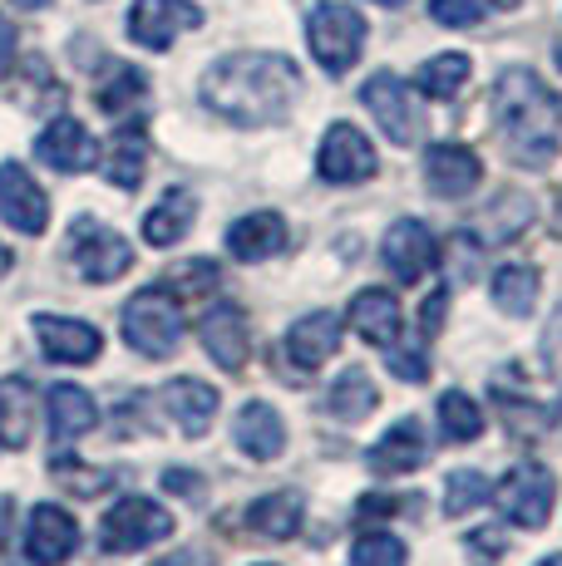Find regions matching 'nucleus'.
I'll list each match as a JSON object with an SVG mask.
<instances>
[{
    "label": "nucleus",
    "instance_id": "17",
    "mask_svg": "<svg viewBox=\"0 0 562 566\" xmlns=\"http://www.w3.org/2000/svg\"><path fill=\"white\" fill-rule=\"evenodd\" d=\"M35 158L45 163V168H55V172H84V168H94L100 148H94L90 128H84L80 118L60 114L55 124H50L45 134L35 138Z\"/></svg>",
    "mask_w": 562,
    "mask_h": 566
},
{
    "label": "nucleus",
    "instance_id": "27",
    "mask_svg": "<svg viewBox=\"0 0 562 566\" xmlns=\"http://www.w3.org/2000/svg\"><path fill=\"white\" fill-rule=\"evenodd\" d=\"M301 517H306V503H301V493H267V497H257V503L247 507V527H252L257 537H267V542L296 537Z\"/></svg>",
    "mask_w": 562,
    "mask_h": 566
},
{
    "label": "nucleus",
    "instance_id": "39",
    "mask_svg": "<svg viewBox=\"0 0 562 566\" xmlns=\"http://www.w3.org/2000/svg\"><path fill=\"white\" fill-rule=\"evenodd\" d=\"M173 286H178V296H208V291H218V281H222V271H218V261H208V256H192V261H183L178 271H173Z\"/></svg>",
    "mask_w": 562,
    "mask_h": 566
},
{
    "label": "nucleus",
    "instance_id": "51",
    "mask_svg": "<svg viewBox=\"0 0 562 566\" xmlns=\"http://www.w3.org/2000/svg\"><path fill=\"white\" fill-rule=\"evenodd\" d=\"M553 60H558V70H562V40H558V50H553Z\"/></svg>",
    "mask_w": 562,
    "mask_h": 566
},
{
    "label": "nucleus",
    "instance_id": "36",
    "mask_svg": "<svg viewBox=\"0 0 562 566\" xmlns=\"http://www.w3.org/2000/svg\"><path fill=\"white\" fill-rule=\"evenodd\" d=\"M50 473L60 478L64 488H70L74 497H100L104 488L114 483V473H104V468H84L74 453H55V463H50Z\"/></svg>",
    "mask_w": 562,
    "mask_h": 566
},
{
    "label": "nucleus",
    "instance_id": "15",
    "mask_svg": "<svg viewBox=\"0 0 562 566\" xmlns=\"http://www.w3.org/2000/svg\"><path fill=\"white\" fill-rule=\"evenodd\" d=\"M381 256H385V266H391L395 281L415 286V281H425L429 271H435V237H429L425 222L405 217V222H395L391 232H385Z\"/></svg>",
    "mask_w": 562,
    "mask_h": 566
},
{
    "label": "nucleus",
    "instance_id": "49",
    "mask_svg": "<svg viewBox=\"0 0 562 566\" xmlns=\"http://www.w3.org/2000/svg\"><path fill=\"white\" fill-rule=\"evenodd\" d=\"M20 10H50V0H15Z\"/></svg>",
    "mask_w": 562,
    "mask_h": 566
},
{
    "label": "nucleus",
    "instance_id": "6",
    "mask_svg": "<svg viewBox=\"0 0 562 566\" xmlns=\"http://www.w3.org/2000/svg\"><path fill=\"white\" fill-rule=\"evenodd\" d=\"M173 532V513L158 507L154 497H118V503L104 513L100 522V547L124 557V552H138V547H154Z\"/></svg>",
    "mask_w": 562,
    "mask_h": 566
},
{
    "label": "nucleus",
    "instance_id": "38",
    "mask_svg": "<svg viewBox=\"0 0 562 566\" xmlns=\"http://www.w3.org/2000/svg\"><path fill=\"white\" fill-rule=\"evenodd\" d=\"M405 562H409L405 542L391 537V532H365L351 547V566H405Z\"/></svg>",
    "mask_w": 562,
    "mask_h": 566
},
{
    "label": "nucleus",
    "instance_id": "33",
    "mask_svg": "<svg viewBox=\"0 0 562 566\" xmlns=\"http://www.w3.org/2000/svg\"><path fill=\"white\" fill-rule=\"evenodd\" d=\"M439 429H445L449 443H473L483 433V413L469 395L449 389V395H439Z\"/></svg>",
    "mask_w": 562,
    "mask_h": 566
},
{
    "label": "nucleus",
    "instance_id": "14",
    "mask_svg": "<svg viewBox=\"0 0 562 566\" xmlns=\"http://www.w3.org/2000/svg\"><path fill=\"white\" fill-rule=\"evenodd\" d=\"M35 340L40 355L55 365H90L104 350V335L90 321H70V315H35Z\"/></svg>",
    "mask_w": 562,
    "mask_h": 566
},
{
    "label": "nucleus",
    "instance_id": "32",
    "mask_svg": "<svg viewBox=\"0 0 562 566\" xmlns=\"http://www.w3.org/2000/svg\"><path fill=\"white\" fill-rule=\"evenodd\" d=\"M144 94H148L144 70H134V64H110V80L94 90V104H100L104 114H124V108H134Z\"/></svg>",
    "mask_w": 562,
    "mask_h": 566
},
{
    "label": "nucleus",
    "instance_id": "52",
    "mask_svg": "<svg viewBox=\"0 0 562 566\" xmlns=\"http://www.w3.org/2000/svg\"><path fill=\"white\" fill-rule=\"evenodd\" d=\"M375 6H405V0H375Z\"/></svg>",
    "mask_w": 562,
    "mask_h": 566
},
{
    "label": "nucleus",
    "instance_id": "18",
    "mask_svg": "<svg viewBox=\"0 0 562 566\" xmlns=\"http://www.w3.org/2000/svg\"><path fill=\"white\" fill-rule=\"evenodd\" d=\"M336 345H341V315L336 311H311L287 331V355H291V365H296V375L321 369L331 355H336Z\"/></svg>",
    "mask_w": 562,
    "mask_h": 566
},
{
    "label": "nucleus",
    "instance_id": "50",
    "mask_svg": "<svg viewBox=\"0 0 562 566\" xmlns=\"http://www.w3.org/2000/svg\"><path fill=\"white\" fill-rule=\"evenodd\" d=\"M538 566H562V552H558V557H543V562H538Z\"/></svg>",
    "mask_w": 562,
    "mask_h": 566
},
{
    "label": "nucleus",
    "instance_id": "41",
    "mask_svg": "<svg viewBox=\"0 0 562 566\" xmlns=\"http://www.w3.org/2000/svg\"><path fill=\"white\" fill-rule=\"evenodd\" d=\"M543 365L553 379H562V306L553 311V321H548V331H543Z\"/></svg>",
    "mask_w": 562,
    "mask_h": 566
},
{
    "label": "nucleus",
    "instance_id": "1",
    "mask_svg": "<svg viewBox=\"0 0 562 566\" xmlns=\"http://www.w3.org/2000/svg\"><path fill=\"white\" fill-rule=\"evenodd\" d=\"M301 94V70L287 54L242 50L202 74V104L237 128H267L291 114Z\"/></svg>",
    "mask_w": 562,
    "mask_h": 566
},
{
    "label": "nucleus",
    "instance_id": "40",
    "mask_svg": "<svg viewBox=\"0 0 562 566\" xmlns=\"http://www.w3.org/2000/svg\"><path fill=\"white\" fill-rule=\"evenodd\" d=\"M385 365H391L395 379H405V385H425L429 379V355L425 345H385Z\"/></svg>",
    "mask_w": 562,
    "mask_h": 566
},
{
    "label": "nucleus",
    "instance_id": "21",
    "mask_svg": "<svg viewBox=\"0 0 562 566\" xmlns=\"http://www.w3.org/2000/svg\"><path fill=\"white\" fill-rule=\"evenodd\" d=\"M425 449H429L425 423H419V419H399L395 429L385 433L371 453H365V463H371V473H381V478H399V473H415V468L425 463Z\"/></svg>",
    "mask_w": 562,
    "mask_h": 566
},
{
    "label": "nucleus",
    "instance_id": "30",
    "mask_svg": "<svg viewBox=\"0 0 562 566\" xmlns=\"http://www.w3.org/2000/svg\"><path fill=\"white\" fill-rule=\"evenodd\" d=\"M538 286H543L538 266H518V261H508V266L493 271V301H499V311H508V315H528V311H533Z\"/></svg>",
    "mask_w": 562,
    "mask_h": 566
},
{
    "label": "nucleus",
    "instance_id": "43",
    "mask_svg": "<svg viewBox=\"0 0 562 566\" xmlns=\"http://www.w3.org/2000/svg\"><path fill=\"white\" fill-rule=\"evenodd\" d=\"M445 306H449V286L429 291L425 315H419V335H439V321H445Z\"/></svg>",
    "mask_w": 562,
    "mask_h": 566
},
{
    "label": "nucleus",
    "instance_id": "46",
    "mask_svg": "<svg viewBox=\"0 0 562 566\" xmlns=\"http://www.w3.org/2000/svg\"><path fill=\"white\" fill-rule=\"evenodd\" d=\"M469 547H473V552H479V557H503V547H508V542L499 537V532L479 527V532H469Z\"/></svg>",
    "mask_w": 562,
    "mask_h": 566
},
{
    "label": "nucleus",
    "instance_id": "48",
    "mask_svg": "<svg viewBox=\"0 0 562 566\" xmlns=\"http://www.w3.org/2000/svg\"><path fill=\"white\" fill-rule=\"evenodd\" d=\"M10 266H15V256H10V247H6V242H0V276H6V271H10Z\"/></svg>",
    "mask_w": 562,
    "mask_h": 566
},
{
    "label": "nucleus",
    "instance_id": "4",
    "mask_svg": "<svg viewBox=\"0 0 562 566\" xmlns=\"http://www.w3.org/2000/svg\"><path fill=\"white\" fill-rule=\"evenodd\" d=\"M306 45L321 70L341 80L365 50V15L355 6H345V0H321L306 15Z\"/></svg>",
    "mask_w": 562,
    "mask_h": 566
},
{
    "label": "nucleus",
    "instance_id": "44",
    "mask_svg": "<svg viewBox=\"0 0 562 566\" xmlns=\"http://www.w3.org/2000/svg\"><path fill=\"white\" fill-rule=\"evenodd\" d=\"M164 488H168V493H188L192 503L202 497V478L188 473V468H168V473H164Z\"/></svg>",
    "mask_w": 562,
    "mask_h": 566
},
{
    "label": "nucleus",
    "instance_id": "16",
    "mask_svg": "<svg viewBox=\"0 0 562 566\" xmlns=\"http://www.w3.org/2000/svg\"><path fill=\"white\" fill-rule=\"evenodd\" d=\"M483 178V163L464 144H435L425 154V182L435 198H469Z\"/></svg>",
    "mask_w": 562,
    "mask_h": 566
},
{
    "label": "nucleus",
    "instance_id": "45",
    "mask_svg": "<svg viewBox=\"0 0 562 566\" xmlns=\"http://www.w3.org/2000/svg\"><path fill=\"white\" fill-rule=\"evenodd\" d=\"M15 45H20L15 25H10V15H0V80H6L10 64H15Z\"/></svg>",
    "mask_w": 562,
    "mask_h": 566
},
{
    "label": "nucleus",
    "instance_id": "8",
    "mask_svg": "<svg viewBox=\"0 0 562 566\" xmlns=\"http://www.w3.org/2000/svg\"><path fill=\"white\" fill-rule=\"evenodd\" d=\"M553 497H558L553 473L533 459L508 468L503 483L493 488V503H499V513L513 522V527H543V522L553 517Z\"/></svg>",
    "mask_w": 562,
    "mask_h": 566
},
{
    "label": "nucleus",
    "instance_id": "26",
    "mask_svg": "<svg viewBox=\"0 0 562 566\" xmlns=\"http://www.w3.org/2000/svg\"><path fill=\"white\" fill-rule=\"evenodd\" d=\"M45 405H50V433H55L60 443L84 439V433L100 423V405H94L80 385H55Z\"/></svg>",
    "mask_w": 562,
    "mask_h": 566
},
{
    "label": "nucleus",
    "instance_id": "5",
    "mask_svg": "<svg viewBox=\"0 0 562 566\" xmlns=\"http://www.w3.org/2000/svg\"><path fill=\"white\" fill-rule=\"evenodd\" d=\"M64 261H70L84 281L110 286V281H118L134 266V247H128L114 227L94 222V217H80V222L70 227V237H64Z\"/></svg>",
    "mask_w": 562,
    "mask_h": 566
},
{
    "label": "nucleus",
    "instance_id": "25",
    "mask_svg": "<svg viewBox=\"0 0 562 566\" xmlns=\"http://www.w3.org/2000/svg\"><path fill=\"white\" fill-rule=\"evenodd\" d=\"M104 178L114 182V188H138L144 182V168H148V138L138 124H124L118 134L110 138V148H104L100 158Z\"/></svg>",
    "mask_w": 562,
    "mask_h": 566
},
{
    "label": "nucleus",
    "instance_id": "37",
    "mask_svg": "<svg viewBox=\"0 0 562 566\" xmlns=\"http://www.w3.org/2000/svg\"><path fill=\"white\" fill-rule=\"evenodd\" d=\"M483 503H489V478L469 473V468H464V473H449V483H445V513L449 517H464Z\"/></svg>",
    "mask_w": 562,
    "mask_h": 566
},
{
    "label": "nucleus",
    "instance_id": "7",
    "mask_svg": "<svg viewBox=\"0 0 562 566\" xmlns=\"http://www.w3.org/2000/svg\"><path fill=\"white\" fill-rule=\"evenodd\" d=\"M361 104L375 114V124L385 128L391 144H399V148L419 144V134H425V114H419V104H415V90H409L399 74H391V70L371 74V80L361 84Z\"/></svg>",
    "mask_w": 562,
    "mask_h": 566
},
{
    "label": "nucleus",
    "instance_id": "11",
    "mask_svg": "<svg viewBox=\"0 0 562 566\" xmlns=\"http://www.w3.org/2000/svg\"><path fill=\"white\" fill-rule=\"evenodd\" d=\"M198 340L202 350L218 360V369H242L252 355V331H247V311L237 301H218L202 311L198 321Z\"/></svg>",
    "mask_w": 562,
    "mask_h": 566
},
{
    "label": "nucleus",
    "instance_id": "53",
    "mask_svg": "<svg viewBox=\"0 0 562 566\" xmlns=\"http://www.w3.org/2000/svg\"><path fill=\"white\" fill-rule=\"evenodd\" d=\"M558 232H562V207H558Z\"/></svg>",
    "mask_w": 562,
    "mask_h": 566
},
{
    "label": "nucleus",
    "instance_id": "19",
    "mask_svg": "<svg viewBox=\"0 0 562 566\" xmlns=\"http://www.w3.org/2000/svg\"><path fill=\"white\" fill-rule=\"evenodd\" d=\"M164 409H168V419L178 423L188 439H198V433H208V423H212V413H218V389L208 385V379H192V375H183V379H168L164 385Z\"/></svg>",
    "mask_w": 562,
    "mask_h": 566
},
{
    "label": "nucleus",
    "instance_id": "29",
    "mask_svg": "<svg viewBox=\"0 0 562 566\" xmlns=\"http://www.w3.org/2000/svg\"><path fill=\"white\" fill-rule=\"evenodd\" d=\"M35 413H30V379L6 375L0 379V449H25L30 429H35Z\"/></svg>",
    "mask_w": 562,
    "mask_h": 566
},
{
    "label": "nucleus",
    "instance_id": "9",
    "mask_svg": "<svg viewBox=\"0 0 562 566\" xmlns=\"http://www.w3.org/2000/svg\"><path fill=\"white\" fill-rule=\"evenodd\" d=\"M381 158H375V144L361 134L355 124H331L326 138H321V154H316V172L336 188H351V182L375 178Z\"/></svg>",
    "mask_w": 562,
    "mask_h": 566
},
{
    "label": "nucleus",
    "instance_id": "3",
    "mask_svg": "<svg viewBox=\"0 0 562 566\" xmlns=\"http://www.w3.org/2000/svg\"><path fill=\"white\" fill-rule=\"evenodd\" d=\"M118 325H124V340L134 345L138 355H148V360H168L183 345V306L158 286L128 296Z\"/></svg>",
    "mask_w": 562,
    "mask_h": 566
},
{
    "label": "nucleus",
    "instance_id": "10",
    "mask_svg": "<svg viewBox=\"0 0 562 566\" xmlns=\"http://www.w3.org/2000/svg\"><path fill=\"white\" fill-rule=\"evenodd\" d=\"M202 10L192 0H134L128 10V35L144 50H168L183 30H198Z\"/></svg>",
    "mask_w": 562,
    "mask_h": 566
},
{
    "label": "nucleus",
    "instance_id": "34",
    "mask_svg": "<svg viewBox=\"0 0 562 566\" xmlns=\"http://www.w3.org/2000/svg\"><path fill=\"white\" fill-rule=\"evenodd\" d=\"M479 222H483V237H489V242H508V237H518L528 222H533V198H523V192H503Z\"/></svg>",
    "mask_w": 562,
    "mask_h": 566
},
{
    "label": "nucleus",
    "instance_id": "35",
    "mask_svg": "<svg viewBox=\"0 0 562 566\" xmlns=\"http://www.w3.org/2000/svg\"><path fill=\"white\" fill-rule=\"evenodd\" d=\"M518 0H429V15L449 30H469V25H483L493 10H513Z\"/></svg>",
    "mask_w": 562,
    "mask_h": 566
},
{
    "label": "nucleus",
    "instance_id": "12",
    "mask_svg": "<svg viewBox=\"0 0 562 566\" xmlns=\"http://www.w3.org/2000/svg\"><path fill=\"white\" fill-rule=\"evenodd\" d=\"M0 222L25 237H40L50 222V198L20 163H0Z\"/></svg>",
    "mask_w": 562,
    "mask_h": 566
},
{
    "label": "nucleus",
    "instance_id": "13",
    "mask_svg": "<svg viewBox=\"0 0 562 566\" xmlns=\"http://www.w3.org/2000/svg\"><path fill=\"white\" fill-rule=\"evenodd\" d=\"M80 552V522H74L64 507L55 503H40L30 507L25 522V557L35 566H60Z\"/></svg>",
    "mask_w": 562,
    "mask_h": 566
},
{
    "label": "nucleus",
    "instance_id": "22",
    "mask_svg": "<svg viewBox=\"0 0 562 566\" xmlns=\"http://www.w3.org/2000/svg\"><path fill=\"white\" fill-rule=\"evenodd\" d=\"M287 247V222L277 212H252L227 227V252L237 261H267Z\"/></svg>",
    "mask_w": 562,
    "mask_h": 566
},
{
    "label": "nucleus",
    "instance_id": "23",
    "mask_svg": "<svg viewBox=\"0 0 562 566\" xmlns=\"http://www.w3.org/2000/svg\"><path fill=\"white\" fill-rule=\"evenodd\" d=\"M192 217H198V198H192L188 188H168L164 198H158L154 207H148L144 217V242L148 247H173L188 237Z\"/></svg>",
    "mask_w": 562,
    "mask_h": 566
},
{
    "label": "nucleus",
    "instance_id": "24",
    "mask_svg": "<svg viewBox=\"0 0 562 566\" xmlns=\"http://www.w3.org/2000/svg\"><path fill=\"white\" fill-rule=\"evenodd\" d=\"M351 325L365 335L371 345H395L399 340V301L391 296V291L381 286H365L361 296L351 301Z\"/></svg>",
    "mask_w": 562,
    "mask_h": 566
},
{
    "label": "nucleus",
    "instance_id": "28",
    "mask_svg": "<svg viewBox=\"0 0 562 566\" xmlns=\"http://www.w3.org/2000/svg\"><path fill=\"white\" fill-rule=\"evenodd\" d=\"M375 405H381V389H375V379L365 369H345L326 389V413L341 423H361Z\"/></svg>",
    "mask_w": 562,
    "mask_h": 566
},
{
    "label": "nucleus",
    "instance_id": "47",
    "mask_svg": "<svg viewBox=\"0 0 562 566\" xmlns=\"http://www.w3.org/2000/svg\"><path fill=\"white\" fill-rule=\"evenodd\" d=\"M154 566H218V562H212V552H202V547H183V552H168V557L154 562Z\"/></svg>",
    "mask_w": 562,
    "mask_h": 566
},
{
    "label": "nucleus",
    "instance_id": "2",
    "mask_svg": "<svg viewBox=\"0 0 562 566\" xmlns=\"http://www.w3.org/2000/svg\"><path fill=\"white\" fill-rule=\"evenodd\" d=\"M508 158L518 168H548L562 148V99L533 70H503L489 99Z\"/></svg>",
    "mask_w": 562,
    "mask_h": 566
},
{
    "label": "nucleus",
    "instance_id": "42",
    "mask_svg": "<svg viewBox=\"0 0 562 566\" xmlns=\"http://www.w3.org/2000/svg\"><path fill=\"white\" fill-rule=\"evenodd\" d=\"M355 513L361 517H391V513H409V503L399 493H371V497H361Z\"/></svg>",
    "mask_w": 562,
    "mask_h": 566
},
{
    "label": "nucleus",
    "instance_id": "31",
    "mask_svg": "<svg viewBox=\"0 0 562 566\" xmlns=\"http://www.w3.org/2000/svg\"><path fill=\"white\" fill-rule=\"evenodd\" d=\"M469 54H435V60H425L419 64V74H415V84H419V94H429V99H454V94L469 84Z\"/></svg>",
    "mask_w": 562,
    "mask_h": 566
},
{
    "label": "nucleus",
    "instance_id": "20",
    "mask_svg": "<svg viewBox=\"0 0 562 566\" xmlns=\"http://www.w3.org/2000/svg\"><path fill=\"white\" fill-rule=\"evenodd\" d=\"M232 439L247 459L272 463V459H281V449H287V423H281V413L272 405L252 399V405H242V413H237Z\"/></svg>",
    "mask_w": 562,
    "mask_h": 566
}]
</instances>
